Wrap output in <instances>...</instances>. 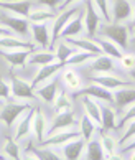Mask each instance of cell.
<instances>
[{
  "label": "cell",
  "mask_w": 135,
  "mask_h": 160,
  "mask_svg": "<svg viewBox=\"0 0 135 160\" xmlns=\"http://www.w3.org/2000/svg\"><path fill=\"white\" fill-rule=\"evenodd\" d=\"M128 74V79H132V82H135V68H132L130 71H127Z\"/></svg>",
  "instance_id": "cell-50"
},
{
  "label": "cell",
  "mask_w": 135,
  "mask_h": 160,
  "mask_svg": "<svg viewBox=\"0 0 135 160\" xmlns=\"http://www.w3.org/2000/svg\"><path fill=\"white\" fill-rule=\"evenodd\" d=\"M63 68H64V63H60V61H55V63H51V64L40 66V69H38V73L35 74V79H33L31 84L36 88V86H40V84H43V82L50 81L53 76L58 74Z\"/></svg>",
  "instance_id": "cell-19"
},
{
  "label": "cell",
  "mask_w": 135,
  "mask_h": 160,
  "mask_svg": "<svg viewBox=\"0 0 135 160\" xmlns=\"http://www.w3.org/2000/svg\"><path fill=\"white\" fill-rule=\"evenodd\" d=\"M87 142L83 139V137H78L71 142H68L66 145L63 147V155L66 160H79L81 155H83V152L86 149Z\"/></svg>",
  "instance_id": "cell-23"
},
{
  "label": "cell",
  "mask_w": 135,
  "mask_h": 160,
  "mask_svg": "<svg viewBox=\"0 0 135 160\" xmlns=\"http://www.w3.org/2000/svg\"><path fill=\"white\" fill-rule=\"evenodd\" d=\"M58 61L56 53L53 50H43V51H33V55L28 58V63L35 64V66H45V64H51Z\"/></svg>",
  "instance_id": "cell-27"
},
{
  "label": "cell",
  "mask_w": 135,
  "mask_h": 160,
  "mask_svg": "<svg viewBox=\"0 0 135 160\" xmlns=\"http://www.w3.org/2000/svg\"><path fill=\"white\" fill-rule=\"evenodd\" d=\"M31 134L35 135V140H36L38 145L48 135V121H46L45 114L38 106H36V111H35V117H33V124H31Z\"/></svg>",
  "instance_id": "cell-16"
},
{
  "label": "cell",
  "mask_w": 135,
  "mask_h": 160,
  "mask_svg": "<svg viewBox=\"0 0 135 160\" xmlns=\"http://www.w3.org/2000/svg\"><path fill=\"white\" fill-rule=\"evenodd\" d=\"M31 7V0H3V2H0L2 10H7L17 17H25V18H28Z\"/></svg>",
  "instance_id": "cell-14"
},
{
  "label": "cell",
  "mask_w": 135,
  "mask_h": 160,
  "mask_svg": "<svg viewBox=\"0 0 135 160\" xmlns=\"http://www.w3.org/2000/svg\"><path fill=\"white\" fill-rule=\"evenodd\" d=\"M86 153H87V160H104L105 158V152L97 139H91L87 142Z\"/></svg>",
  "instance_id": "cell-33"
},
{
  "label": "cell",
  "mask_w": 135,
  "mask_h": 160,
  "mask_svg": "<svg viewBox=\"0 0 135 160\" xmlns=\"http://www.w3.org/2000/svg\"><path fill=\"white\" fill-rule=\"evenodd\" d=\"M0 2H3V0H0Z\"/></svg>",
  "instance_id": "cell-54"
},
{
  "label": "cell",
  "mask_w": 135,
  "mask_h": 160,
  "mask_svg": "<svg viewBox=\"0 0 135 160\" xmlns=\"http://www.w3.org/2000/svg\"><path fill=\"white\" fill-rule=\"evenodd\" d=\"M99 37H104L110 41H114L117 46H120L122 50L128 48V40H130V32H128V27L124 23H107L99 27L97 32Z\"/></svg>",
  "instance_id": "cell-1"
},
{
  "label": "cell",
  "mask_w": 135,
  "mask_h": 160,
  "mask_svg": "<svg viewBox=\"0 0 135 160\" xmlns=\"http://www.w3.org/2000/svg\"><path fill=\"white\" fill-rule=\"evenodd\" d=\"M10 35H13V32H12L10 28L0 25V38H2V37H10Z\"/></svg>",
  "instance_id": "cell-47"
},
{
  "label": "cell",
  "mask_w": 135,
  "mask_h": 160,
  "mask_svg": "<svg viewBox=\"0 0 135 160\" xmlns=\"http://www.w3.org/2000/svg\"><path fill=\"white\" fill-rule=\"evenodd\" d=\"M81 102H83V109L86 116H89L97 126H101V102L89 96H81Z\"/></svg>",
  "instance_id": "cell-25"
},
{
  "label": "cell",
  "mask_w": 135,
  "mask_h": 160,
  "mask_svg": "<svg viewBox=\"0 0 135 160\" xmlns=\"http://www.w3.org/2000/svg\"><path fill=\"white\" fill-rule=\"evenodd\" d=\"M97 55H94V53H87V51H83V50H78L76 48V51L73 53L71 56H69V60L66 61V64L64 66H79V64H84L87 61H91L92 58H96Z\"/></svg>",
  "instance_id": "cell-35"
},
{
  "label": "cell",
  "mask_w": 135,
  "mask_h": 160,
  "mask_svg": "<svg viewBox=\"0 0 135 160\" xmlns=\"http://www.w3.org/2000/svg\"><path fill=\"white\" fill-rule=\"evenodd\" d=\"M35 94H36V98L40 101H43V102H51L55 101L56 94H58V81L56 79H50L43 82V84H40L35 88Z\"/></svg>",
  "instance_id": "cell-20"
},
{
  "label": "cell",
  "mask_w": 135,
  "mask_h": 160,
  "mask_svg": "<svg viewBox=\"0 0 135 160\" xmlns=\"http://www.w3.org/2000/svg\"><path fill=\"white\" fill-rule=\"evenodd\" d=\"M27 150L31 152L38 160H66V158H63L58 152H55V149H50V147H35V145H30V147H27Z\"/></svg>",
  "instance_id": "cell-30"
},
{
  "label": "cell",
  "mask_w": 135,
  "mask_h": 160,
  "mask_svg": "<svg viewBox=\"0 0 135 160\" xmlns=\"http://www.w3.org/2000/svg\"><path fill=\"white\" fill-rule=\"evenodd\" d=\"M115 61L114 58H110L107 55H99L96 58H92L89 63V69L94 74H107V73H114L115 71Z\"/></svg>",
  "instance_id": "cell-17"
},
{
  "label": "cell",
  "mask_w": 135,
  "mask_h": 160,
  "mask_svg": "<svg viewBox=\"0 0 135 160\" xmlns=\"http://www.w3.org/2000/svg\"><path fill=\"white\" fill-rule=\"evenodd\" d=\"M33 50H0V56L7 61L12 68H25L28 58Z\"/></svg>",
  "instance_id": "cell-12"
},
{
  "label": "cell",
  "mask_w": 135,
  "mask_h": 160,
  "mask_svg": "<svg viewBox=\"0 0 135 160\" xmlns=\"http://www.w3.org/2000/svg\"><path fill=\"white\" fill-rule=\"evenodd\" d=\"M63 40H66L69 45H73L74 48H78V50H83V51H87V53H94V55H102V50H101V46H99V43L96 40H92V38H78V37H73V38H63Z\"/></svg>",
  "instance_id": "cell-22"
},
{
  "label": "cell",
  "mask_w": 135,
  "mask_h": 160,
  "mask_svg": "<svg viewBox=\"0 0 135 160\" xmlns=\"http://www.w3.org/2000/svg\"><path fill=\"white\" fill-rule=\"evenodd\" d=\"M81 96H89V98H94L97 101H102V102H112L114 104V92L96 84V82H91L89 86H83L79 91L74 92V98H81Z\"/></svg>",
  "instance_id": "cell-9"
},
{
  "label": "cell",
  "mask_w": 135,
  "mask_h": 160,
  "mask_svg": "<svg viewBox=\"0 0 135 160\" xmlns=\"http://www.w3.org/2000/svg\"><path fill=\"white\" fill-rule=\"evenodd\" d=\"M112 92H114V108H115V111H119L120 114L130 104L135 102V84L119 88V89H115Z\"/></svg>",
  "instance_id": "cell-11"
},
{
  "label": "cell",
  "mask_w": 135,
  "mask_h": 160,
  "mask_svg": "<svg viewBox=\"0 0 135 160\" xmlns=\"http://www.w3.org/2000/svg\"><path fill=\"white\" fill-rule=\"evenodd\" d=\"M22 160H38V158L35 157V155H33L31 152H28V150H27V152H25V155L22 157Z\"/></svg>",
  "instance_id": "cell-49"
},
{
  "label": "cell",
  "mask_w": 135,
  "mask_h": 160,
  "mask_svg": "<svg viewBox=\"0 0 135 160\" xmlns=\"http://www.w3.org/2000/svg\"><path fill=\"white\" fill-rule=\"evenodd\" d=\"M78 137H81L79 129L71 127V129H64V130H60V132H56V134L48 135L40 145L41 147H50V149H63L68 142H71V140L78 139Z\"/></svg>",
  "instance_id": "cell-5"
},
{
  "label": "cell",
  "mask_w": 135,
  "mask_h": 160,
  "mask_svg": "<svg viewBox=\"0 0 135 160\" xmlns=\"http://www.w3.org/2000/svg\"><path fill=\"white\" fill-rule=\"evenodd\" d=\"M96 41L99 43V46H101L102 55H107V56L114 58V60H117V61H119L120 58L124 56V53H122V48H120V46H117L114 41H110V40L104 38V37H99Z\"/></svg>",
  "instance_id": "cell-28"
},
{
  "label": "cell",
  "mask_w": 135,
  "mask_h": 160,
  "mask_svg": "<svg viewBox=\"0 0 135 160\" xmlns=\"http://www.w3.org/2000/svg\"><path fill=\"white\" fill-rule=\"evenodd\" d=\"M133 38H135V32H133Z\"/></svg>",
  "instance_id": "cell-53"
},
{
  "label": "cell",
  "mask_w": 135,
  "mask_h": 160,
  "mask_svg": "<svg viewBox=\"0 0 135 160\" xmlns=\"http://www.w3.org/2000/svg\"><path fill=\"white\" fill-rule=\"evenodd\" d=\"M133 7L130 0H114L112 2V20L114 23H125L132 20Z\"/></svg>",
  "instance_id": "cell-15"
},
{
  "label": "cell",
  "mask_w": 135,
  "mask_h": 160,
  "mask_svg": "<svg viewBox=\"0 0 135 160\" xmlns=\"http://www.w3.org/2000/svg\"><path fill=\"white\" fill-rule=\"evenodd\" d=\"M53 111L56 112H69L73 111V102L64 91H58L55 101H53Z\"/></svg>",
  "instance_id": "cell-32"
},
{
  "label": "cell",
  "mask_w": 135,
  "mask_h": 160,
  "mask_svg": "<svg viewBox=\"0 0 135 160\" xmlns=\"http://www.w3.org/2000/svg\"><path fill=\"white\" fill-rule=\"evenodd\" d=\"M74 2H78V0H63V2H61V5H60V8H58V10H64V8H68V7H71V5L74 3Z\"/></svg>",
  "instance_id": "cell-48"
},
{
  "label": "cell",
  "mask_w": 135,
  "mask_h": 160,
  "mask_svg": "<svg viewBox=\"0 0 135 160\" xmlns=\"http://www.w3.org/2000/svg\"><path fill=\"white\" fill-rule=\"evenodd\" d=\"M133 119H135V102H133V104H130V106H128V108H127V109L120 114L119 122H117V129L124 127L127 122H130V121H133Z\"/></svg>",
  "instance_id": "cell-41"
},
{
  "label": "cell",
  "mask_w": 135,
  "mask_h": 160,
  "mask_svg": "<svg viewBox=\"0 0 135 160\" xmlns=\"http://www.w3.org/2000/svg\"><path fill=\"white\" fill-rule=\"evenodd\" d=\"M78 124L79 122L76 121L73 111H69V112H58V114H55V117H53V119L50 121V124H48V135L56 134V132L64 130V129L76 127ZM48 135H46V137H48Z\"/></svg>",
  "instance_id": "cell-8"
},
{
  "label": "cell",
  "mask_w": 135,
  "mask_h": 160,
  "mask_svg": "<svg viewBox=\"0 0 135 160\" xmlns=\"http://www.w3.org/2000/svg\"><path fill=\"white\" fill-rule=\"evenodd\" d=\"M102 17L92 0H84V30L89 38H94L99 32Z\"/></svg>",
  "instance_id": "cell-4"
},
{
  "label": "cell",
  "mask_w": 135,
  "mask_h": 160,
  "mask_svg": "<svg viewBox=\"0 0 135 160\" xmlns=\"http://www.w3.org/2000/svg\"><path fill=\"white\" fill-rule=\"evenodd\" d=\"M2 149L5 152V155L12 160H22V152H20V145L13 137H5Z\"/></svg>",
  "instance_id": "cell-34"
},
{
  "label": "cell",
  "mask_w": 135,
  "mask_h": 160,
  "mask_svg": "<svg viewBox=\"0 0 135 160\" xmlns=\"http://www.w3.org/2000/svg\"><path fill=\"white\" fill-rule=\"evenodd\" d=\"M35 111H36V108L28 109L25 117H22L20 121H17V126H15V130H13V139L17 142L23 140L25 137H28V135L31 134V124H33Z\"/></svg>",
  "instance_id": "cell-18"
},
{
  "label": "cell",
  "mask_w": 135,
  "mask_h": 160,
  "mask_svg": "<svg viewBox=\"0 0 135 160\" xmlns=\"http://www.w3.org/2000/svg\"><path fill=\"white\" fill-rule=\"evenodd\" d=\"M0 50H33L35 46L30 41H25L15 35H10V37H2L0 38Z\"/></svg>",
  "instance_id": "cell-26"
},
{
  "label": "cell",
  "mask_w": 135,
  "mask_h": 160,
  "mask_svg": "<svg viewBox=\"0 0 135 160\" xmlns=\"http://www.w3.org/2000/svg\"><path fill=\"white\" fill-rule=\"evenodd\" d=\"M99 142H101V145H102V149H104V152H105V155L114 153V152H117V149H119V140H117L115 137H112L110 134H105V130H102V132H101Z\"/></svg>",
  "instance_id": "cell-38"
},
{
  "label": "cell",
  "mask_w": 135,
  "mask_h": 160,
  "mask_svg": "<svg viewBox=\"0 0 135 160\" xmlns=\"http://www.w3.org/2000/svg\"><path fill=\"white\" fill-rule=\"evenodd\" d=\"M91 82H96V84L105 88L109 91H115L119 88H124L128 84H135L132 82V79H125L119 74H114V73H107V74H94L91 78Z\"/></svg>",
  "instance_id": "cell-7"
},
{
  "label": "cell",
  "mask_w": 135,
  "mask_h": 160,
  "mask_svg": "<svg viewBox=\"0 0 135 160\" xmlns=\"http://www.w3.org/2000/svg\"><path fill=\"white\" fill-rule=\"evenodd\" d=\"M127 153H128L127 160H135V149H133V150H130V152H127Z\"/></svg>",
  "instance_id": "cell-51"
},
{
  "label": "cell",
  "mask_w": 135,
  "mask_h": 160,
  "mask_svg": "<svg viewBox=\"0 0 135 160\" xmlns=\"http://www.w3.org/2000/svg\"><path fill=\"white\" fill-rule=\"evenodd\" d=\"M61 79L64 82V86H66L68 89H71V91H79L81 88H83V79H81V76L76 73L73 68L64 69Z\"/></svg>",
  "instance_id": "cell-29"
},
{
  "label": "cell",
  "mask_w": 135,
  "mask_h": 160,
  "mask_svg": "<svg viewBox=\"0 0 135 160\" xmlns=\"http://www.w3.org/2000/svg\"><path fill=\"white\" fill-rule=\"evenodd\" d=\"M135 137V119L130 121V122H127L125 126H124V132H122L120 135V139H119V145H125L130 139Z\"/></svg>",
  "instance_id": "cell-39"
},
{
  "label": "cell",
  "mask_w": 135,
  "mask_h": 160,
  "mask_svg": "<svg viewBox=\"0 0 135 160\" xmlns=\"http://www.w3.org/2000/svg\"><path fill=\"white\" fill-rule=\"evenodd\" d=\"M41 5H45V7H48L51 10H55V8H60V5L63 0H38Z\"/></svg>",
  "instance_id": "cell-44"
},
{
  "label": "cell",
  "mask_w": 135,
  "mask_h": 160,
  "mask_svg": "<svg viewBox=\"0 0 135 160\" xmlns=\"http://www.w3.org/2000/svg\"><path fill=\"white\" fill-rule=\"evenodd\" d=\"M0 22L7 28L18 37H28L30 35V20L25 17H17V15H0Z\"/></svg>",
  "instance_id": "cell-10"
},
{
  "label": "cell",
  "mask_w": 135,
  "mask_h": 160,
  "mask_svg": "<svg viewBox=\"0 0 135 160\" xmlns=\"http://www.w3.org/2000/svg\"><path fill=\"white\" fill-rule=\"evenodd\" d=\"M133 149H135V137L128 140V142H127L125 145H122V152H124V153L130 152V150H133Z\"/></svg>",
  "instance_id": "cell-46"
},
{
  "label": "cell",
  "mask_w": 135,
  "mask_h": 160,
  "mask_svg": "<svg viewBox=\"0 0 135 160\" xmlns=\"http://www.w3.org/2000/svg\"><path fill=\"white\" fill-rule=\"evenodd\" d=\"M30 32L38 46L43 50H51V27L46 23H30Z\"/></svg>",
  "instance_id": "cell-13"
},
{
  "label": "cell",
  "mask_w": 135,
  "mask_h": 160,
  "mask_svg": "<svg viewBox=\"0 0 135 160\" xmlns=\"http://www.w3.org/2000/svg\"><path fill=\"white\" fill-rule=\"evenodd\" d=\"M79 132H81V137H83L86 142H89L91 139H94V134H96V127L97 124L94 122L89 116H83L79 119Z\"/></svg>",
  "instance_id": "cell-31"
},
{
  "label": "cell",
  "mask_w": 135,
  "mask_h": 160,
  "mask_svg": "<svg viewBox=\"0 0 135 160\" xmlns=\"http://www.w3.org/2000/svg\"><path fill=\"white\" fill-rule=\"evenodd\" d=\"M56 13L53 12L51 8H38V10H33L30 12V15H28V20L30 23H46L50 20H55Z\"/></svg>",
  "instance_id": "cell-36"
},
{
  "label": "cell",
  "mask_w": 135,
  "mask_h": 160,
  "mask_svg": "<svg viewBox=\"0 0 135 160\" xmlns=\"http://www.w3.org/2000/svg\"><path fill=\"white\" fill-rule=\"evenodd\" d=\"M78 12H79L78 7H68V8L61 10L60 13L55 17L53 25H51V50L58 45V40L61 38V32L64 30V27L68 25V22L71 20Z\"/></svg>",
  "instance_id": "cell-3"
},
{
  "label": "cell",
  "mask_w": 135,
  "mask_h": 160,
  "mask_svg": "<svg viewBox=\"0 0 135 160\" xmlns=\"http://www.w3.org/2000/svg\"><path fill=\"white\" fill-rule=\"evenodd\" d=\"M10 98H12V88H10V84L0 78V99L8 101Z\"/></svg>",
  "instance_id": "cell-43"
},
{
  "label": "cell",
  "mask_w": 135,
  "mask_h": 160,
  "mask_svg": "<svg viewBox=\"0 0 135 160\" xmlns=\"http://www.w3.org/2000/svg\"><path fill=\"white\" fill-rule=\"evenodd\" d=\"M61 40H63V38H61ZM55 48H56L55 53H56L58 61H60V63H64V64H66V61L69 60V56H71L73 53L76 51V50H74V46H73V45H69L66 40L60 41V43H58Z\"/></svg>",
  "instance_id": "cell-37"
},
{
  "label": "cell",
  "mask_w": 135,
  "mask_h": 160,
  "mask_svg": "<svg viewBox=\"0 0 135 160\" xmlns=\"http://www.w3.org/2000/svg\"><path fill=\"white\" fill-rule=\"evenodd\" d=\"M104 160H127V158L124 155V152H114V153H109Z\"/></svg>",
  "instance_id": "cell-45"
},
{
  "label": "cell",
  "mask_w": 135,
  "mask_h": 160,
  "mask_svg": "<svg viewBox=\"0 0 135 160\" xmlns=\"http://www.w3.org/2000/svg\"><path fill=\"white\" fill-rule=\"evenodd\" d=\"M120 68L125 71H130L132 68H135V55L133 53H124V56L119 60Z\"/></svg>",
  "instance_id": "cell-42"
},
{
  "label": "cell",
  "mask_w": 135,
  "mask_h": 160,
  "mask_svg": "<svg viewBox=\"0 0 135 160\" xmlns=\"http://www.w3.org/2000/svg\"><path fill=\"white\" fill-rule=\"evenodd\" d=\"M30 104L27 102H18V101H5L0 108V122L5 124L7 127H13L18 117H22L23 112H27Z\"/></svg>",
  "instance_id": "cell-2"
},
{
  "label": "cell",
  "mask_w": 135,
  "mask_h": 160,
  "mask_svg": "<svg viewBox=\"0 0 135 160\" xmlns=\"http://www.w3.org/2000/svg\"><path fill=\"white\" fill-rule=\"evenodd\" d=\"M0 160H2V158H0Z\"/></svg>",
  "instance_id": "cell-55"
},
{
  "label": "cell",
  "mask_w": 135,
  "mask_h": 160,
  "mask_svg": "<svg viewBox=\"0 0 135 160\" xmlns=\"http://www.w3.org/2000/svg\"><path fill=\"white\" fill-rule=\"evenodd\" d=\"M117 122H119V116L115 112V108H109L105 104H101V127L102 130H115Z\"/></svg>",
  "instance_id": "cell-24"
},
{
  "label": "cell",
  "mask_w": 135,
  "mask_h": 160,
  "mask_svg": "<svg viewBox=\"0 0 135 160\" xmlns=\"http://www.w3.org/2000/svg\"><path fill=\"white\" fill-rule=\"evenodd\" d=\"M92 2H94V5H96V8L99 10L102 20L109 23L110 18H112V15H110V8H109V0H92Z\"/></svg>",
  "instance_id": "cell-40"
},
{
  "label": "cell",
  "mask_w": 135,
  "mask_h": 160,
  "mask_svg": "<svg viewBox=\"0 0 135 160\" xmlns=\"http://www.w3.org/2000/svg\"><path fill=\"white\" fill-rule=\"evenodd\" d=\"M10 88H12V98L17 99V101H20V99H25V101L36 99V94H35V86L31 84V82L25 81L23 78L12 76Z\"/></svg>",
  "instance_id": "cell-6"
},
{
  "label": "cell",
  "mask_w": 135,
  "mask_h": 160,
  "mask_svg": "<svg viewBox=\"0 0 135 160\" xmlns=\"http://www.w3.org/2000/svg\"><path fill=\"white\" fill-rule=\"evenodd\" d=\"M84 30V13L83 12H78L71 20L68 22V25L64 27V30L61 32V38H73V37H78L79 33H83ZM60 38V40H61Z\"/></svg>",
  "instance_id": "cell-21"
},
{
  "label": "cell",
  "mask_w": 135,
  "mask_h": 160,
  "mask_svg": "<svg viewBox=\"0 0 135 160\" xmlns=\"http://www.w3.org/2000/svg\"><path fill=\"white\" fill-rule=\"evenodd\" d=\"M132 25L135 27V7H133V12H132Z\"/></svg>",
  "instance_id": "cell-52"
}]
</instances>
